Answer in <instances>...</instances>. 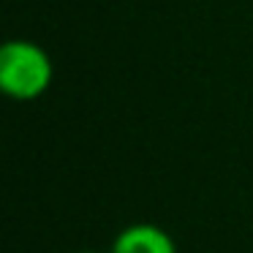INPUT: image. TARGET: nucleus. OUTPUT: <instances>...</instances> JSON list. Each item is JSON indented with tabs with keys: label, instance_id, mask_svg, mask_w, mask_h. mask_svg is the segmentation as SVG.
Instances as JSON below:
<instances>
[{
	"label": "nucleus",
	"instance_id": "obj_1",
	"mask_svg": "<svg viewBox=\"0 0 253 253\" xmlns=\"http://www.w3.org/2000/svg\"><path fill=\"white\" fill-rule=\"evenodd\" d=\"M55 66L44 46L11 39L0 46V90L14 101H36L49 90Z\"/></svg>",
	"mask_w": 253,
	"mask_h": 253
},
{
	"label": "nucleus",
	"instance_id": "obj_2",
	"mask_svg": "<svg viewBox=\"0 0 253 253\" xmlns=\"http://www.w3.org/2000/svg\"><path fill=\"white\" fill-rule=\"evenodd\" d=\"M109 253H177V242L155 223H131L115 237Z\"/></svg>",
	"mask_w": 253,
	"mask_h": 253
},
{
	"label": "nucleus",
	"instance_id": "obj_3",
	"mask_svg": "<svg viewBox=\"0 0 253 253\" xmlns=\"http://www.w3.org/2000/svg\"><path fill=\"white\" fill-rule=\"evenodd\" d=\"M77 253H101V251H77Z\"/></svg>",
	"mask_w": 253,
	"mask_h": 253
}]
</instances>
